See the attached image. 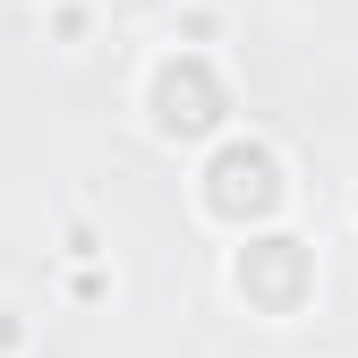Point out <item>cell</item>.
<instances>
[{
	"instance_id": "1",
	"label": "cell",
	"mask_w": 358,
	"mask_h": 358,
	"mask_svg": "<svg viewBox=\"0 0 358 358\" xmlns=\"http://www.w3.org/2000/svg\"><path fill=\"white\" fill-rule=\"evenodd\" d=\"M162 34L179 43V52H222V43H231V9H213V0H179V9L162 17Z\"/></svg>"
},
{
	"instance_id": "2",
	"label": "cell",
	"mask_w": 358,
	"mask_h": 358,
	"mask_svg": "<svg viewBox=\"0 0 358 358\" xmlns=\"http://www.w3.org/2000/svg\"><path fill=\"white\" fill-rule=\"evenodd\" d=\"M43 34H52L60 52H85V34H94V0H43Z\"/></svg>"
},
{
	"instance_id": "3",
	"label": "cell",
	"mask_w": 358,
	"mask_h": 358,
	"mask_svg": "<svg viewBox=\"0 0 358 358\" xmlns=\"http://www.w3.org/2000/svg\"><path fill=\"white\" fill-rule=\"evenodd\" d=\"M60 290H69L77 307H94V299H111V290H120V273H111L103 256H85V264H69V273H60Z\"/></svg>"
},
{
	"instance_id": "4",
	"label": "cell",
	"mask_w": 358,
	"mask_h": 358,
	"mask_svg": "<svg viewBox=\"0 0 358 358\" xmlns=\"http://www.w3.org/2000/svg\"><path fill=\"white\" fill-rule=\"evenodd\" d=\"M0 358H34V316L17 299H0Z\"/></svg>"
},
{
	"instance_id": "5",
	"label": "cell",
	"mask_w": 358,
	"mask_h": 358,
	"mask_svg": "<svg viewBox=\"0 0 358 358\" xmlns=\"http://www.w3.org/2000/svg\"><path fill=\"white\" fill-rule=\"evenodd\" d=\"M85 256H111V248H103V231H94V222L77 213V222H60V264H85Z\"/></svg>"
},
{
	"instance_id": "6",
	"label": "cell",
	"mask_w": 358,
	"mask_h": 358,
	"mask_svg": "<svg viewBox=\"0 0 358 358\" xmlns=\"http://www.w3.org/2000/svg\"><path fill=\"white\" fill-rule=\"evenodd\" d=\"M350 213H358V188H350Z\"/></svg>"
}]
</instances>
